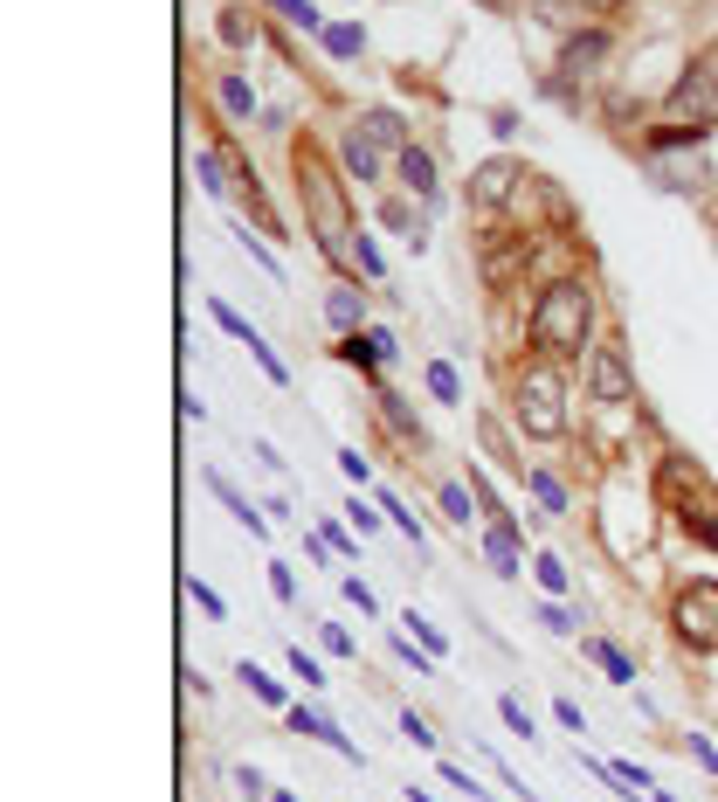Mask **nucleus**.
<instances>
[{
  "label": "nucleus",
  "instance_id": "38",
  "mask_svg": "<svg viewBox=\"0 0 718 802\" xmlns=\"http://www.w3.org/2000/svg\"><path fill=\"white\" fill-rule=\"evenodd\" d=\"M291 671H297L305 685H325V671H318V658H305V650H291Z\"/></svg>",
  "mask_w": 718,
  "mask_h": 802
},
{
  "label": "nucleus",
  "instance_id": "40",
  "mask_svg": "<svg viewBox=\"0 0 718 802\" xmlns=\"http://www.w3.org/2000/svg\"><path fill=\"white\" fill-rule=\"evenodd\" d=\"M443 781H449V789H463V795H477V802H490V789H477L463 768H443Z\"/></svg>",
  "mask_w": 718,
  "mask_h": 802
},
{
  "label": "nucleus",
  "instance_id": "6",
  "mask_svg": "<svg viewBox=\"0 0 718 802\" xmlns=\"http://www.w3.org/2000/svg\"><path fill=\"white\" fill-rule=\"evenodd\" d=\"M670 629L684 650H718V582H684L670 602Z\"/></svg>",
  "mask_w": 718,
  "mask_h": 802
},
{
  "label": "nucleus",
  "instance_id": "16",
  "mask_svg": "<svg viewBox=\"0 0 718 802\" xmlns=\"http://www.w3.org/2000/svg\"><path fill=\"white\" fill-rule=\"evenodd\" d=\"M484 553H490V568H498V574H518V526H490L484 533Z\"/></svg>",
  "mask_w": 718,
  "mask_h": 802
},
{
  "label": "nucleus",
  "instance_id": "46",
  "mask_svg": "<svg viewBox=\"0 0 718 802\" xmlns=\"http://www.w3.org/2000/svg\"><path fill=\"white\" fill-rule=\"evenodd\" d=\"M484 8H490V14H512V8H518V0H484Z\"/></svg>",
  "mask_w": 718,
  "mask_h": 802
},
{
  "label": "nucleus",
  "instance_id": "9",
  "mask_svg": "<svg viewBox=\"0 0 718 802\" xmlns=\"http://www.w3.org/2000/svg\"><path fill=\"white\" fill-rule=\"evenodd\" d=\"M608 49H615V35H608V28L566 35V49H560V69H566V77H594V69L608 63Z\"/></svg>",
  "mask_w": 718,
  "mask_h": 802
},
{
  "label": "nucleus",
  "instance_id": "44",
  "mask_svg": "<svg viewBox=\"0 0 718 802\" xmlns=\"http://www.w3.org/2000/svg\"><path fill=\"white\" fill-rule=\"evenodd\" d=\"M346 595L359 602V615H373V609H381V602H373V588H367V582H346Z\"/></svg>",
  "mask_w": 718,
  "mask_h": 802
},
{
  "label": "nucleus",
  "instance_id": "21",
  "mask_svg": "<svg viewBox=\"0 0 718 802\" xmlns=\"http://www.w3.org/2000/svg\"><path fill=\"white\" fill-rule=\"evenodd\" d=\"M325 49L338 55V63H352V55H359V49H367V35H359L352 22H332V28H325Z\"/></svg>",
  "mask_w": 718,
  "mask_h": 802
},
{
  "label": "nucleus",
  "instance_id": "27",
  "mask_svg": "<svg viewBox=\"0 0 718 802\" xmlns=\"http://www.w3.org/2000/svg\"><path fill=\"white\" fill-rule=\"evenodd\" d=\"M207 311H215V326H221V332H235V340H242V346H249V340H256V326H249V319H242V311H229V305H221V297H215V305H207Z\"/></svg>",
  "mask_w": 718,
  "mask_h": 802
},
{
  "label": "nucleus",
  "instance_id": "42",
  "mask_svg": "<svg viewBox=\"0 0 718 802\" xmlns=\"http://www.w3.org/2000/svg\"><path fill=\"white\" fill-rule=\"evenodd\" d=\"M325 650H332V658H352V637L338 623H325Z\"/></svg>",
  "mask_w": 718,
  "mask_h": 802
},
{
  "label": "nucleus",
  "instance_id": "34",
  "mask_svg": "<svg viewBox=\"0 0 718 802\" xmlns=\"http://www.w3.org/2000/svg\"><path fill=\"white\" fill-rule=\"evenodd\" d=\"M533 492H539V498H546V506H553V512H566V492H560V484L546 478V471H533Z\"/></svg>",
  "mask_w": 718,
  "mask_h": 802
},
{
  "label": "nucleus",
  "instance_id": "26",
  "mask_svg": "<svg viewBox=\"0 0 718 802\" xmlns=\"http://www.w3.org/2000/svg\"><path fill=\"white\" fill-rule=\"evenodd\" d=\"M194 166H201V188L207 194H229V166H221V153H201Z\"/></svg>",
  "mask_w": 718,
  "mask_h": 802
},
{
  "label": "nucleus",
  "instance_id": "36",
  "mask_svg": "<svg viewBox=\"0 0 718 802\" xmlns=\"http://www.w3.org/2000/svg\"><path fill=\"white\" fill-rule=\"evenodd\" d=\"M539 588L546 595H566V568L560 561H539Z\"/></svg>",
  "mask_w": 718,
  "mask_h": 802
},
{
  "label": "nucleus",
  "instance_id": "2",
  "mask_svg": "<svg viewBox=\"0 0 718 802\" xmlns=\"http://www.w3.org/2000/svg\"><path fill=\"white\" fill-rule=\"evenodd\" d=\"M588 332H594V297L580 277H553V284L539 291V305H533V346L546 353V360H574L580 346H588Z\"/></svg>",
  "mask_w": 718,
  "mask_h": 802
},
{
  "label": "nucleus",
  "instance_id": "31",
  "mask_svg": "<svg viewBox=\"0 0 718 802\" xmlns=\"http://www.w3.org/2000/svg\"><path fill=\"white\" fill-rule=\"evenodd\" d=\"M436 498H443V512L457 519V526H470V492H463V484H443Z\"/></svg>",
  "mask_w": 718,
  "mask_h": 802
},
{
  "label": "nucleus",
  "instance_id": "10",
  "mask_svg": "<svg viewBox=\"0 0 718 802\" xmlns=\"http://www.w3.org/2000/svg\"><path fill=\"white\" fill-rule=\"evenodd\" d=\"M283 713H291V734H305V740H318V748H332V754L359 761V748H352L346 734H338V726H332L325 713H305V705H283Z\"/></svg>",
  "mask_w": 718,
  "mask_h": 802
},
{
  "label": "nucleus",
  "instance_id": "19",
  "mask_svg": "<svg viewBox=\"0 0 718 802\" xmlns=\"http://www.w3.org/2000/svg\"><path fill=\"white\" fill-rule=\"evenodd\" d=\"M215 98H221V111H229V118H242V125L256 118V98H249V84H242V77H221Z\"/></svg>",
  "mask_w": 718,
  "mask_h": 802
},
{
  "label": "nucleus",
  "instance_id": "7",
  "mask_svg": "<svg viewBox=\"0 0 718 802\" xmlns=\"http://www.w3.org/2000/svg\"><path fill=\"white\" fill-rule=\"evenodd\" d=\"M588 387H594V402H601V408H629V402H636V374H629V353H621L615 340L588 353Z\"/></svg>",
  "mask_w": 718,
  "mask_h": 802
},
{
  "label": "nucleus",
  "instance_id": "11",
  "mask_svg": "<svg viewBox=\"0 0 718 802\" xmlns=\"http://www.w3.org/2000/svg\"><path fill=\"white\" fill-rule=\"evenodd\" d=\"M207 492H215V498H221V506H229V512H235L249 533H262V526H270V512H262V506H249V498H242V492H235V484L221 478V471H207Z\"/></svg>",
  "mask_w": 718,
  "mask_h": 802
},
{
  "label": "nucleus",
  "instance_id": "29",
  "mask_svg": "<svg viewBox=\"0 0 718 802\" xmlns=\"http://www.w3.org/2000/svg\"><path fill=\"white\" fill-rule=\"evenodd\" d=\"M381 512H387L394 526H401V533L414 539V547H422V526H414V512H408V506H401V498H394V492H381Z\"/></svg>",
  "mask_w": 718,
  "mask_h": 802
},
{
  "label": "nucleus",
  "instance_id": "5",
  "mask_svg": "<svg viewBox=\"0 0 718 802\" xmlns=\"http://www.w3.org/2000/svg\"><path fill=\"white\" fill-rule=\"evenodd\" d=\"M512 408H518V429L525 436H539V443H553L566 436V381H560V367H525L518 387H512Z\"/></svg>",
  "mask_w": 718,
  "mask_h": 802
},
{
  "label": "nucleus",
  "instance_id": "24",
  "mask_svg": "<svg viewBox=\"0 0 718 802\" xmlns=\"http://www.w3.org/2000/svg\"><path fill=\"white\" fill-rule=\"evenodd\" d=\"M270 8H277V14H283V22H291V28H305V35H311V28H325V14H318L311 0H270Z\"/></svg>",
  "mask_w": 718,
  "mask_h": 802
},
{
  "label": "nucleus",
  "instance_id": "22",
  "mask_svg": "<svg viewBox=\"0 0 718 802\" xmlns=\"http://www.w3.org/2000/svg\"><path fill=\"white\" fill-rule=\"evenodd\" d=\"M221 42H229V49H249V42H256V22H249L242 8H221Z\"/></svg>",
  "mask_w": 718,
  "mask_h": 802
},
{
  "label": "nucleus",
  "instance_id": "15",
  "mask_svg": "<svg viewBox=\"0 0 718 802\" xmlns=\"http://www.w3.org/2000/svg\"><path fill=\"white\" fill-rule=\"evenodd\" d=\"M656 188H670V194L705 188V160H656Z\"/></svg>",
  "mask_w": 718,
  "mask_h": 802
},
{
  "label": "nucleus",
  "instance_id": "23",
  "mask_svg": "<svg viewBox=\"0 0 718 802\" xmlns=\"http://www.w3.org/2000/svg\"><path fill=\"white\" fill-rule=\"evenodd\" d=\"M381 221H387V229H401V235L414 242V250H422V242H428V235H422V221H414V208H408V201H387V208H381Z\"/></svg>",
  "mask_w": 718,
  "mask_h": 802
},
{
  "label": "nucleus",
  "instance_id": "41",
  "mask_svg": "<svg viewBox=\"0 0 718 802\" xmlns=\"http://www.w3.org/2000/svg\"><path fill=\"white\" fill-rule=\"evenodd\" d=\"M539 623H546V629H553V637H574V623H566V609H553V602H546V609H539Z\"/></svg>",
  "mask_w": 718,
  "mask_h": 802
},
{
  "label": "nucleus",
  "instance_id": "37",
  "mask_svg": "<svg viewBox=\"0 0 718 802\" xmlns=\"http://www.w3.org/2000/svg\"><path fill=\"white\" fill-rule=\"evenodd\" d=\"M401 734L414 740V748H436V734H428V720H422V713H408V720H401Z\"/></svg>",
  "mask_w": 718,
  "mask_h": 802
},
{
  "label": "nucleus",
  "instance_id": "8",
  "mask_svg": "<svg viewBox=\"0 0 718 802\" xmlns=\"http://www.w3.org/2000/svg\"><path fill=\"white\" fill-rule=\"evenodd\" d=\"M518 180H525V174H518V160H484L477 174H470V208H484V215H490V208H504V201L518 194Z\"/></svg>",
  "mask_w": 718,
  "mask_h": 802
},
{
  "label": "nucleus",
  "instance_id": "18",
  "mask_svg": "<svg viewBox=\"0 0 718 802\" xmlns=\"http://www.w3.org/2000/svg\"><path fill=\"white\" fill-rule=\"evenodd\" d=\"M580 650H588V658H594L601 671H608V678H615V685H629V678H636V664H629V658H621V650H615L608 637H588V644H580Z\"/></svg>",
  "mask_w": 718,
  "mask_h": 802
},
{
  "label": "nucleus",
  "instance_id": "45",
  "mask_svg": "<svg viewBox=\"0 0 718 802\" xmlns=\"http://www.w3.org/2000/svg\"><path fill=\"white\" fill-rule=\"evenodd\" d=\"M697 69H705V77L718 84V42H705V49H697Z\"/></svg>",
  "mask_w": 718,
  "mask_h": 802
},
{
  "label": "nucleus",
  "instance_id": "47",
  "mask_svg": "<svg viewBox=\"0 0 718 802\" xmlns=\"http://www.w3.org/2000/svg\"><path fill=\"white\" fill-rule=\"evenodd\" d=\"M408 802H436V795H428V789H408Z\"/></svg>",
  "mask_w": 718,
  "mask_h": 802
},
{
  "label": "nucleus",
  "instance_id": "14",
  "mask_svg": "<svg viewBox=\"0 0 718 802\" xmlns=\"http://www.w3.org/2000/svg\"><path fill=\"white\" fill-rule=\"evenodd\" d=\"M325 319H332L338 332H359V319H367V291H352V284H338V291L325 297Z\"/></svg>",
  "mask_w": 718,
  "mask_h": 802
},
{
  "label": "nucleus",
  "instance_id": "35",
  "mask_svg": "<svg viewBox=\"0 0 718 802\" xmlns=\"http://www.w3.org/2000/svg\"><path fill=\"white\" fill-rule=\"evenodd\" d=\"M270 588H277V602H297V582H291V568L270 561Z\"/></svg>",
  "mask_w": 718,
  "mask_h": 802
},
{
  "label": "nucleus",
  "instance_id": "30",
  "mask_svg": "<svg viewBox=\"0 0 718 802\" xmlns=\"http://www.w3.org/2000/svg\"><path fill=\"white\" fill-rule=\"evenodd\" d=\"M498 713H504V726H512V734H525V740H533V713H525V699H512V692H504V699H498Z\"/></svg>",
  "mask_w": 718,
  "mask_h": 802
},
{
  "label": "nucleus",
  "instance_id": "50",
  "mask_svg": "<svg viewBox=\"0 0 718 802\" xmlns=\"http://www.w3.org/2000/svg\"><path fill=\"white\" fill-rule=\"evenodd\" d=\"M588 8H621V0H588Z\"/></svg>",
  "mask_w": 718,
  "mask_h": 802
},
{
  "label": "nucleus",
  "instance_id": "33",
  "mask_svg": "<svg viewBox=\"0 0 718 802\" xmlns=\"http://www.w3.org/2000/svg\"><path fill=\"white\" fill-rule=\"evenodd\" d=\"M187 595H194V609H201V615H221V595L207 588V582H194V574H187Z\"/></svg>",
  "mask_w": 718,
  "mask_h": 802
},
{
  "label": "nucleus",
  "instance_id": "48",
  "mask_svg": "<svg viewBox=\"0 0 718 802\" xmlns=\"http://www.w3.org/2000/svg\"><path fill=\"white\" fill-rule=\"evenodd\" d=\"M705 215H711V229H718V194H711V201H705Z\"/></svg>",
  "mask_w": 718,
  "mask_h": 802
},
{
  "label": "nucleus",
  "instance_id": "17",
  "mask_svg": "<svg viewBox=\"0 0 718 802\" xmlns=\"http://www.w3.org/2000/svg\"><path fill=\"white\" fill-rule=\"evenodd\" d=\"M359 132H367L373 145H394V153H408V132H401V118H394V111H367V118H359Z\"/></svg>",
  "mask_w": 718,
  "mask_h": 802
},
{
  "label": "nucleus",
  "instance_id": "1",
  "mask_svg": "<svg viewBox=\"0 0 718 802\" xmlns=\"http://www.w3.org/2000/svg\"><path fill=\"white\" fill-rule=\"evenodd\" d=\"M291 166H297V194H305V215H311V235L318 250H325V264H359V242H352V208H346V188H338V174L325 166L311 139L291 145Z\"/></svg>",
  "mask_w": 718,
  "mask_h": 802
},
{
  "label": "nucleus",
  "instance_id": "28",
  "mask_svg": "<svg viewBox=\"0 0 718 802\" xmlns=\"http://www.w3.org/2000/svg\"><path fill=\"white\" fill-rule=\"evenodd\" d=\"M588 8V0H539V22H553V28H574V14Z\"/></svg>",
  "mask_w": 718,
  "mask_h": 802
},
{
  "label": "nucleus",
  "instance_id": "12",
  "mask_svg": "<svg viewBox=\"0 0 718 802\" xmlns=\"http://www.w3.org/2000/svg\"><path fill=\"white\" fill-rule=\"evenodd\" d=\"M394 166H401V180H408V188L422 194V201H436V160H428L422 145H408V153H394Z\"/></svg>",
  "mask_w": 718,
  "mask_h": 802
},
{
  "label": "nucleus",
  "instance_id": "3",
  "mask_svg": "<svg viewBox=\"0 0 718 802\" xmlns=\"http://www.w3.org/2000/svg\"><path fill=\"white\" fill-rule=\"evenodd\" d=\"M718 132V84L705 77V69H684V77L670 84V98H664V125L650 132L656 153H670V145H697V139H711Z\"/></svg>",
  "mask_w": 718,
  "mask_h": 802
},
{
  "label": "nucleus",
  "instance_id": "4",
  "mask_svg": "<svg viewBox=\"0 0 718 802\" xmlns=\"http://www.w3.org/2000/svg\"><path fill=\"white\" fill-rule=\"evenodd\" d=\"M656 492H664V506L677 512V526H684L697 547H718V492H711V478L697 471L691 457H664Z\"/></svg>",
  "mask_w": 718,
  "mask_h": 802
},
{
  "label": "nucleus",
  "instance_id": "43",
  "mask_svg": "<svg viewBox=\"0 0 718 802\" xmlns=\"http://www.w3.org/2000/svg\"><path fill=\"white\" fill-rule=\"evenodd\" d=\"M394 650H401V658L414 664V678H428V671H436V664H428V658H414V644H408V637H394Z\"/></svg>",
  "mask_w": 718,
  "mask_h": 802
},
{
  "label": "nucleus",
  "instance_id": "51",
  "mask_svg": "<svg viewBox=\"0 0 718 802\" xmlns=\"http://www.w3.org/2000/svg\"><path fill=\"white\" fill-rule=\"evenodd\" d=\"M656 802H677V795H670V789H656Z\"/></svg>",
  "mask_w": 718,
  "mask_h": 802
},
{
  "label": "nucleus",
  "instance_id": "25",
  "mask_svg": "<svg viewBox=\"0 0 718 802\" xmlns=\"http://www.w3.org/2000/svg\"><path fill=\"white\" fill-rule=\"evenodd\" d=\"M428 395H436V402H463V381H457V367H449V360L428 367Z\"/></svg>",
  "mask_w": 718,
  "mask_h": 802
},
{
  "label": "nucleus",
  "instance_id": "13",
  "mask_svg": "<svg viewBox=\"0 0 718 802\" xmlns=\"http://www.w3.org/2000/svg\"><path fill=\"white\" fill-rule=\"evenodd\" d=\"M346 174H352V180H381V145L359 132V125L346 132Z\"/></svg>",
  "mask_w": 718,
  "mask_h": 802
},
{
  "label": "nucleus",
  "instance_id": "32",
  "mask_svg": "<svg viewBox=\"0 0 718 802\" xmlns=\"http://www.w3.org/2000/svg\"><path fill=\"white\" fill-rule=\"evenodd\" d=\"M242 678H249V692H256L262 705H283V685H277V678H262L256 664H242Z\"/></svg>",
  "mask_w": 718,
  "mask_h": 802
},
{
  "label": "nucleus",
  "instance_id": "39",
  "mask_svg": "<svg viewBox=\"0 0 718 802\" xmlns=\"http://www.w3.org/2000/svg\"><path fill=\"white\" fill-rule=\"evenodd\" d=\"M338 471H346L352 484H367V478H373V471H367V457H359V450H338Z\"/></svg>",
  "mask_w": 718,
  "mask_h": 802
},
{
  "label": "nucleus",
  "instance_id": "49",
  "mask_svg": "<svg viewBox=\"0 0 718 802\" xmlns=\"http://www.w3.org/2000/svg\"><path fill=\"white\" fill-rule=\"evenodd\" d=\"M270 802H297V795H291V789H277V795H270Z\"/></svg>",
  "mask_w": 718,
  "mask_h": 802
},
{
  "label": "nucleus",
  "instance_id": "20",
  "mask_svg": "<svg viewBox=\"0 0 718 802\" xmlns=\"http://www.w3.org/2000/svg\"><path fill=\"white\" fill-rule=\"evenodd\" d=\"M381 416H387L394 429H401V436L414 443V450H422V443H428V436H422V422H414V416H408V402H401V395H381Z\"/></svg>",
  "mask_w": 718,
  "mask_h": 802
}]
</instances>
